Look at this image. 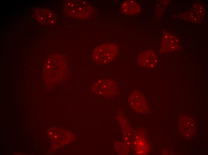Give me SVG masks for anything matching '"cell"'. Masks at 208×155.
Returning <instances> with one entry per match:
<instances>
[{
    "label": "cell",
    "instance_id": "obj_8",
    "mask_svg": "<svg viewBox=\"0 0 208 155\" xmlns=\"http://www.w3.org/2000/svg\"><path fill=\"white\" fill-rule=\"evenodd\" d=\"M204 9L201 4H195L192 8L187 12L180 14V18L187 20L194 23L200 22L204 16Z\"/></svg>",
    "mask_w": 208,
    "mask_h": 155
},
{
    "label": "cell",
    "instance_id": "obj_10",
    "mask_svg": "<svg viewBox=\"0 0 208 155\" xmlns=\"http://www.w3.org/2000/svg\"><path fill=\"white\" fill-rule=\"evenodd\" d=\"M179 123L180 131L183 136L188 139L192 137L195 132V124L193 119L183 116L180 118Z\"/></svg>",
    "mask_w": 208,
    "mask_h": 155
},
{
    "label": "cell",
    "instance_id": "obj_13",
    "mask_svg": "<svg viewBox=\"0 0 208 155\" xmlns=\"http://www.w3.org/2000/svg\"><path fill=\"white\" fill-rule=\"evenodd\" d=\"M38 13V18L40 21L46 24H53L55 21V17L51 11L48 10H41Z\"/></svg>",
    "mask_w": 208,
    "mask_h": 155
},
{
    "label": "cell",
    "instance_id": "obj_1",
    "mask_svg": "<svg viewBox=\"0 0 208 155\" xmlns=\"http://www.w3.org/2000/svg\"><path fill=\"white\" fill-rule=\"evenodd\" d=\"M119 52L118 46L113 43H106L96 47L92 53V58L98 64L110 63L117 57Z\"/></svg>",
    "mask_w": 208,
    "mask_h": 155
},
{
    "label": "cell",
    "instance_id": "obj_3",
    "mask_svg": "<svg viewBox=\"0 0 208 155\" xmlns=\"http://www.w3.org/2000/svg\"><path fill=\"white\" fill-rule=\"evenodd\" d=\"M48 77L51 82H57L62 78L66 70L67 63L61 56L53 55L47 63Z\"/></svg>",
    "mask_w": 208,
    "mask_h": 155
},
{
    "label": "cell",
    "instance_id": "obj_6",
    "mask_svg": "<svg viewBox=\"0 0 208 155\" xmlns=\"http://www.w3.org/2000/svg\"><path fill=\"white\" fill-rule=\"evenodd\" d=\"M131 108L135 111L141 113L147 112L149 111L147 102L143 95L139 91L135 90L132 92L129 99Z\"/></svg>",
    "mask_w": 208,
    "mask_h": 155
},
{
    "label": "cell",
    "instance_id": "obj_2",
    "mask_svg": "<svg viewBox=\"0 0 208 155\" xmlns=\"http://www.w3.org/2000/svg\"><path fill=\"white\" fill-rule=\"evenodd\" d=\"M65 9L67 14L78 18L86 19L93 15V7L83 0H69L65 4Z\"/></svg>",
    "mask_w": 208,
    "mask_h": 155
},
{
    "label": "cell",
    "instance_id": "obj_12",
    "mask_svg": "<svg viewBox=\"0 0 208 155\" xmlns=\"http://www.w3.org/2000/svg\"><path fill=\"white\" fill-rule=\"evenodd\" d=\"M135 149L138 154H145L149 150V146L144 137L141 136L136 137L135 139Z\"/></svg>",
    "mask_w": 208,
    "mask_h": 155
},
{
    "label": "cell",
    "instance_id": "obj_7",
    "mask_svg": "<svg viewBox=\"0 0 208 155\" xmlns=\"http://www.w3.org/2000/svg\"><path fill=\"white\" fill-rule=\"evenodd\" d=\"M137 62L140 67L149 69L153 68L156 66L157 63V55L153 50H146L139 55Z\"/></svg>",
    "mask_w": 208,
    "mask_h": 155
},
{
    "label": "cell",
    "instance_id": "obj_11",
    "mask_svg": "<svg viewBox=\"0 0 208 155\" xmlns=\"http://www.w3.org/2000/svg\"><path fill=\"white\" fill-rule=\"evenodd\" d=\"M121 10L124 13L129 15L137 14L140 12L141 7L138 3L133 0H126L123 2Z\"/></svg>",
    "mask_w": 208,
    "mask_h": 155
},
{
    "label": "cell",
    "instance_id": "obj_5",
    "mask_svg": "<svg viewBox=\"0 0 208 155\" xmlns=\"http://www.w3.org/2000/svg\"><path fill=\"white\" fill-rule=\"evenodd\" d=\"M49 135L54 144L59 145V147L74 141V137L71 132L59 128H52Z\"/></svg>",
    "mask_w": 208,
    "mask_h": 155
},
{
    "label": "cell",
    "instance_id": "obj_4",
    "mask_svg": "<svg viewBox=\"0 0 208 155\" xmlns=\"http://www.w3.org/2000/svg\"><path fill=\"white\" fill-rule=\"evenodd\" d=\"M118 86L116 82L110 79H104L96 81L92 87L94 93L106 97H113L117 92Z\"/></svg>",
    "mask_w": 208,
    "mask_h": 155
},
{
    "label": "cell",
    "instance_id": "obj_9",
    "mask_svg": "<svg viewBox=\"0 0 208 155\" xmlns=\"http://www.w3.org/2000/svg\"><path fill=\"white\" fill-rule=\"evenodd\" d=\"M180 46L179 40L175 35L169 32L164 33L161 44V52L175 51L179 48Z\"/></svg>",
    "mask_w": 208,
    "mask_h": 155
}]
</instances>
